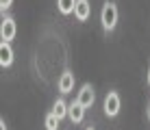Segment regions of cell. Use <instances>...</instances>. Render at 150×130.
<instances>
[{"label":"cell","mask_w":150,"mask_h":130,"mask_svg":"<svg viewBox=\"0 0 150 130\" xmlns=\"http://www.w3.org/2000/svg\"><path fill=\"white\" fill-rule=\"evenodd\" d=\"M100 22H102V28L105 30H113L117 24V7L113 2H107L100 11Z\"/></svg>","instance_id":"obj_1"},{"label":"cell","mask_w":150,"mask_h":130,"mask_svg":"<svg viewBox=\"0 0 150 130\" xmlns=\"http://www.w3.org/2000/svg\"><path fill=\"white\" fill-rule=\"evenodd\" d=\"M120 106H122L120 96H117L115 91H109L107 98H105V113H107V117H115L117 113H120Z\"/></svg>","instance_id":"obj_2"},{"label":"cell","mask_w":150,"mask_h":130,"mask_svg":"<svg viewBox=\"0 0 150 130\" xmlns=\"http://www.w3.org/2000/svg\"><path fill=\"white\" fill-rule=\"evenodd\" d=\"M94 100H96V93H94V87L91 85H83L81 87V91H79V96H76V102H81L83 106H91L94 104Z\"/></svg>","instance_id":"obj_3"},{"label":"cell","mask_w":150,"mask_h":130,"mask_svg":"<svg viewBox=\"0 0 150 130\" xmlns=\"http://www.w3.org/2000/svg\"><path fill=\"white\" fill-rule=\"evenodd\" d=\"M89 11H91V4L89 0H76V7H74V18L79 22H85L89 18Z\"/></svg>","instance_id":"obj_4"},{"label":"cell","mask_w":150,"mask_h":130,"mask_svg":"<svg viewBox=\"0 0 150 130\" xmlns=\"http://www.w3.org/2000/svg\"><path fill=\"white\" fill-rule=\"evenodd\" d=\"M0 37L2 41H11L15 37V22L11 18H4L2 20V26H0Z\"/></svg>","instance_id":"obj_5"},{"label":"cell","mask_w":150,"mask_h":130,"mask_svg":"<svg viewBox=\"0 0 150 130\" xmlns=\"http://www.w3.org/2000/svg\"><path fill=\"white\" fill-rule=\"evenodd\" d=\"M13 63V48L9 41H2L0 44V65L2 67H9Z\"/></svg>","instance_id":"obj_6"},{"label":"cell","mask_w":150,"mask_h":130,"mask_svg":"<svg viewBox=\"0 0 150 130\" xmlns=\"http://www.w3.org/2000/svg\"><path fill=\"white\" fill-rule=\"evenodd\" d=\"M68 117H70L74 124H81L83 117H85V106H83L81 102H72L70 108H68Z\"/></svg>","instance_id":"obj_7"},{"label":"cell","mask_w":150,"mask_h":130,"mask_svg":"<svg viewBox=\"0 0 150 130\" xmlns=\"http://www.w3.org/2000/svg\"><path fill=\"white\" fill-rule=\"evenodd\" d=\"M74 89V74L72 72H63L59 78V91L61 93H70Z\"/></svg>","instance_id":"obj_8"},{"label":"cell","mask_w":150,"mask_h":130,"mask_svg":"<svg viewBox=\"0 0 150 130\" xmlns=\"http://www.w3.org/2000/svg\"><path fill=\"white\" fill-rule=\"evenodd\" d=\"M57 7L63 15H70L74 13V7H76V0H57Z\"/></svg>","instance_id":"obj_9"},{"label":"cell","mask_w":150,"mask_h":130,"mask_svg":"<svg viewBox=\"0 0 150 130\" xmlns=\"http://www.w3.org/2000/svg\"><path fill=\"white\" fill-rule=\"evenodd\" d=\"M68 108H70V106H68V104H65L63 100H57V102H54V106H52V113L61 119V117L68 115Z\"/></svg>","instance_id":"obj_10"},{"label":"cell","mask_w":150,"mask_h":130,"mask_svg":"<svg viewBox=\"0 0 150 130\" xmlns=\"http://www.w3.org/2000/svg\"><path fill=\"white\" fill-rule=\"evenodd\" d=\"M46 130H59V117L54 113L46 115Z\"/></svg>","instance_id":"obj_11"},{"label":"cell","mask_w":150,"mask_h":130,"mask_svg":"<svg viewBox=\"0 0 150 130\" xmlns=\"http://www.w3.org/2000/svg\"><path fill=\"white\" fill-rule=\"evenodd\" d=\"M11 2H13V0H0V9H2V11H4V9H9V7H11Z\"/></svg>","instance_id":"obj_12"},{"label":"cell","mask_w":150,"mask_h":130,"mask_svg":"<svg viewBox=\"0 0 150 130\" xmlns=\"http://www.w3.org/2000/svg\"><path fill=\"white\" fill-rule=\"evenodd\" d=\"M0 130H7V126H4V119L0 122Z\"/></svg>","instance_id":"obj_13"},{"label":"cell","mask_w":150,"mask_h":130,"mask_svg":"<svg viewBox=\"0 0 150 130\" xmlns=\"http://www.w3.org/2000/svg\"><path fill=\"white\" fill-rule=\"evenodd\" d=\"M148 85H150V70H148Z\"/></svg>","instance_id":"obj_14"},{"label":"cell","mask_w":150,"mask_h":130,"mask_svg":"<svg viewBox=\"0 0 150 130\" xmlns=\"http://www.w3.org/2000/svg\"><path fill=\"white\" fill-rule=\"evenodd\" d=\"M148 119H150V106H148Z\"/></svg>","instance_id":"obj_15"},{"label":"cell","mask_w":150,"mask_h":130,"mask_svg":"<svg viewBox=\"0 0 150 130\" xmlns=\"http://www.w3.org/2000/svg\"><path fill=\"white\" fill-rule=\"evenodd\" d=\"M87 130H94V128H87Z\"/></svg>","instance_id":"obj_16"}]
</instances>
